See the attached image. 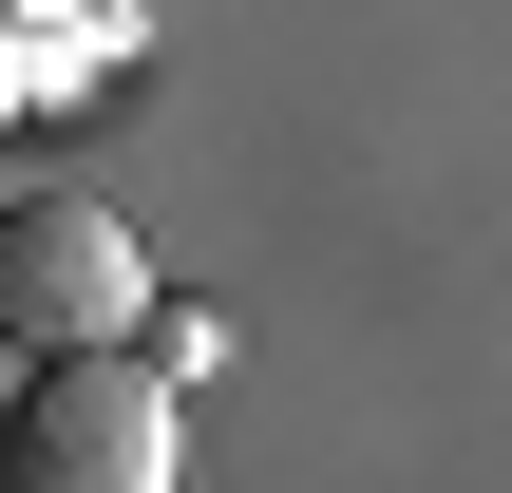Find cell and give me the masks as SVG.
Listing matches in <instances>:
<instances>
[{"label": "cell", "mask_w": 512, "mask_h": 493, "mask_svg": "<svg viewBox=\"0 0 512 493\" xmlns=\"http://www.w3.org/2000/svg\"><path fill=\"white\" fill-rule=\"evenodd\" d=\"M0 475L19 493H171V361L133 342H38L0 399Z\"/></svg>", "instance_id": "cell-1"}, {"label": "cell", "mask_w": 512, "mask_h": 493, "mask_svg": "<svg viewBox=\"0 0 512 493\" xmlns=\"http://www.w3.org/2000/svg\"><path fill=\"white\" fill-rule=\"evenodd\" d=\"M0 95H19V76H0Z\"/></svg>", "instance_id": "cell-3"}, {"label": "cell", "mask_w": 512, "mask_h": 493, "mask_svg": "<svg viewBox=\"0 0 512 493\" xmlns=\"http://www.w3.org/2000/svg\"><path fill=\"white\" fill-rule=\"evenodd\" d=\"M152 323V247L95 190H0V342H133Z\"/></svg>", "instance_id": "cell-2"}]
</instances>
